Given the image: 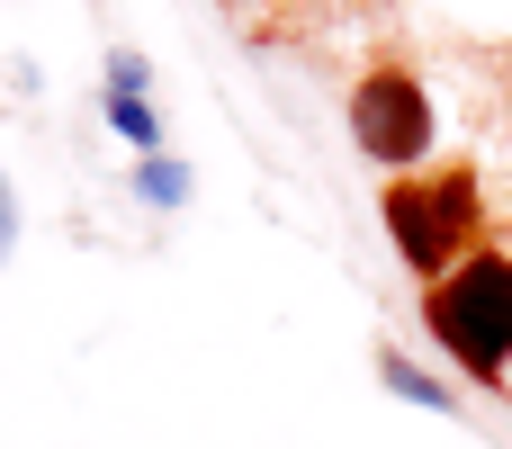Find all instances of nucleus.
I'll list each match as a JSON object with an SVG mask.
<instances>
[{
  "label": "nucleus",
  "instance_id": "0eeeda50",
  "mask_svg": "<svg viewBox=\"0 0 512 449\" xmlns=\"http://www.w3.org/2000/svg\"><path fill=\"white\" fill-rule=\"evenodd\" d=\"M144 189H153V198H162V207H171V198H180V189H189V180H180V171H171V162H153V171H144Z\"/></svg>",
  "mask_w": 512,
  "mask_h": 449
},
{
  "label": "nucleus",
  "instance_id": "20e7f679",
  "mask_svg": "<svg viewBox=\"0 0 512 449\" xmlns=\"http://www.w3.org/2000/svg\"><path fill=\"white\" fill-rule=\"evenodd\" d=\"M378 378L405 396V405H423V414H459V387H441L432 369H414L405 351H378Z\"/></svg>",
  "mask_w": 512,
  "mask_h": 449
},
{
  "label": "nucleus",
  "instance_id": "39448f33",
  "mask_svg": "<svg viewBox=\"0 0 512 449\" xmlns=\"http://www.w3.org/2000/svg\"><path fill=\"white\" fill-rule=\"evenodd\" d=\"M108 117H117V135H126L135 153H162V117H153V99H126V90H108Z\"/></svg>",
  "mask_w": 512,
  "mask_h": 449
},
{
  "label": "nucleus",
  "instance_id": "6e6552de",
  "mask_svg": "<svg viewBox=\"0 0 512 449\" xmlns=\"http://www.w3.org/2000/svg\"><path fill=\"white\" fill-rule=\"evenodd\" d=\"M9 234H18V216H9V180H0V252H9Z\"/></svg>",
  "mask_w": 512,
  "mask_h": 449
},
{
  "label": "nucleus",
  "instance_id": "f257e3e1",
  "mask_svg": "<svg viewBox=\"0 0 512 449\" xmlns=\"http://www.w3.org/2000/svg\"><path fill=\"white\" fill-rule=\"evenodd\" d=\"M423 324L459 360V378L504 387L512 378V252H468L459 270H441L423 288Z\"/></svg>",
  "mask_w": 512,
  "mask_h": 449
},
{
  "label": "nucleus",
  "instance_id": "7ed1b4c3",
  "mask_svg": "<svg viewBox=\"0 0 512 449\" xmlns=\"http://www.w3.org/2000/svg\"><path fill=\"white\" fill-rule=\"evenodd\" d=\"M351 144H360L369 162H387V171H414V162L432 153V90H423L405 63L360 72V90H351Z\"/></svg>",
  "mask_w": 512,
  "mask_h": 449
},
{
  "label": "nucleus",
  "instance_id": "f03ea898",
  "mask_svg": "<svg viewBox=\"0 0 512 449\" xmlns=\"http://www.w3.org/2000/svg\"><path fill=\"white\" fill-rule=\"evenodd\" d=\"M378 216H387L396 261H405L414 279H441V270H459V261H468V243H477V225H486V189H477V171H468V162L396 171V180H387V198H378Z\"/></svg>",
  "mask_w": 512,
  "mask_h": 449
},
{
  "label": "nucleus",
  "instance_id": "423d86ee",
  "mask_svg": "<svg viewBox=\"0 0 512 449\" xmlns=\"http://www.w3.org/2000/svg\"><path fill=\"white\" fill-rule=\"evenodd\" d=\"M108 90H126V99H144V54H108Z\"/></svg>",
  "mask_w": 512,
  "mask_h": 449
}]
</instances>
